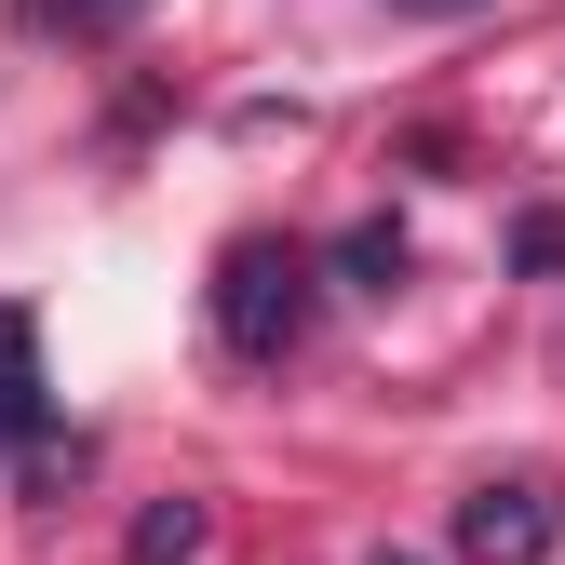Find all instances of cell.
<instances>
[{
    "mask_svg": "<svg viewBox=\"0 0 565 565\" xmlns=\"http://www.w3.org/2000/svg\"><path fill=\"white\" fill-rule=\"evenodd\" d=\"M323 310V256L310 243H230L216 256V337H230V364H282V350L310 337Z\"/></svg>",
    "mask_w": 565,
    "mask_h": 565,
    "instance_id": "1",
    "label": "cell"
},
{
    "mask_svg": "<svg viewBox=\"0 0 565 565\" xmlns=\"http://www.w3.org/2000/svg\"><path fill=\"white\" fill-rule=\"evenodd\" d=\"M552 539H565V484H539V471L471 484V499H458V552H471V565H539Z\"/></svg>",
    "mask_w": 565,
    "mask_h": 565,
    "instance_id": "2",
    "label": "cell"
},
{
    "mask_svg": "<svg viewBox=\"0 0 565 565\" xmlns=\"http://www.w3.org/2000/svg\"><path fill=\"white\" fill-rule=\"evenodd\" d=\"M41 417H54V377H41V323L14 310V297H0V445H41Z\"/></svg>",
    "mask_w": 565,
    "mask_h": 565,
    "instance_id": "3",
    "label": "cell"
},
{
    "mask_svg": "<svg viewBox=\"0 0 565 565\" xmlns=\"http://www.w3.org/2000/svg\"><path fill=\"white\" fill-rule=\"evenodd\" d=\"M202 539H216V512H202V499H149L121 565H202Z\"/></svg>",
    "mask_w": 565,
    "mask_h": 565,
    "instance_id": "4",
    "label": "cell"
},
{
    "mask_svg": "<svg viewBox=\"0 0 565 565\" xmlns=\"http://www.w3.org/2000/svg\"><path fill=\"white\" fill-rule=\"evenodd\" d=\"M121 14H135V0H28V28H41V41H54V28H67V41H108Z\"/></svg>",
    "mask_w": 565,
    "mask_h": 565,
    "instance_id": "5",
    "label": "cell"
},
{
    "mask_svg": "<svg viewBox=\"0 0 565 565\" xmlns=\"http://www.w3.org/2000/svg\"><path fill=\"white\" fill-rule=\"evenodd\" d=\"M337 269H350V282H391V269H404V230H391V216H364V230L337 243Z\"/></svg>",
    "mask_w": 565,
    "mask_h": 565,
    "instance_id": "6",
    "label": "cell"
},
{
    "mask_svg": "<svg viewBox=\"0 0 565 565\" xmlns=\"http://www.w3.org/2000/svg\"><path fill=\"white\" fill-rule=\"evenodd\" d=\"M417 14H471V0H417Z\"/></svg>",
    "mask_w": 565,
    "mask_h": 565,
    "instance_id": "7",
    "label": "cell"
},
{
    "mask_svg": "<svg viewBox=\"0 0 565 565\" xmlns=\"http://www.w3.org/2000/svg\"><path fill=\"white\" fill-rule=\"evenodd\" d=\"M377 565H417V552H377Z\"/></svg>",
    "mask_w": 565,
    "mask_h": 565,
    "instance_id": "8",
    "label": "cell"
}]
</instances>
